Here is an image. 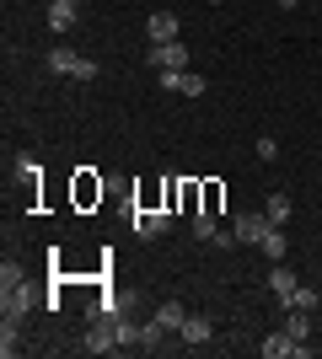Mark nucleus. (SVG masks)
Here are the masks:
<instances>
[{
	"label": "nucleus",
	"mask_w": 322,
	"mask_h": 359,
	"mask_svg": "<svg viewBox=\"0 0 322 359\" xmlns=\"http://www.w3.org/2000/svg\"><path fill=\"white\" fill-rule=\"evenodd\" d=\"M48 70H54V75H70V81H97V60L76 54L70 43H54V48H48Z\"/></svg>",
	"instance_id": "f257e3e1"
},
{
	"label": "nucleus",
	"mask_w": 322,
	"mask_h": 359,
	"mask_svg": "<svg viewBox=\"0 0 322 359\" xmlns=\"http://www.w3.org/2000/svg\"><path fill=\"white\" fill-rule=\"evenodd\" d=\"M172 231V210H135V236L140 241H161Z\"/></svg>",
	"instance_id": "f03ea898"
},
{
	"label": "nucleus",
	"mask_w": 322,
	"mask_h": 359,
	"mask_svg": "<svg viewBox=\"0 0 322 359\" xmlns=\"http://www.w3.org/2000/svg\"><path fill=\"white\" fill-rule=\"evenodd\" d=\"M151 70H188V43H151Z\"/></svg>",
	"instance_id": "7ed1b4c3"
},
{
	"label": "nucleus",
	"mask_w": 322,
	"mask_h": 359,
	"mask_svg": "<svg viewBox=\"0 0 322 359\" xmlns=\"http://www.w3.org/2000/svg\"><path fill=\"white\" fill-rule=\"evenodd\" d=\"M263 231H269V215H236V220H231V236H236V247H258Z\"/></svg>",
	"instance_id": "20e7f679"
},
{
	"label": "nucleus",
	"mask_w": 322,
	"mask_h": 359,
	"mask_svg": "<svg viewBox=\"0 0 322 359\" xmlns=\"http://www.w3.org/2000/svg\"><path fill=\"white\" fill-rule=\"evenodd\" d=\"M32 306H38V295L27 290V279H22V285H11V290H0V311H6V316H16V322H22V316H27Z\"/></svg>",
	"instance_id": "39448f33"
},
{
	"label": "nucleus",
	"mask_w": 322,
	"mask_h": 359,
	"mask_svg": "<svg viewBox=\"0 0 322 359\" xmlns=\"http://www.w3.org/2000/svg\"><path fill=\"white\" fill-rule=\"evenodd\" d=\"M295 290H301V279H295V269H285V263H274V269H269V295H274L279 306H285V300H290Z\"/></svg>",
	"instance_id": "423d86ee"
},
{
	"label": "nucleus",
	"mask_w": 322,
	"mask_h": 359,
	"mask_svg": "<svg viewBox=\"0 0 322 359\" xmlns=\"http://www.w3.org/2000/svg\"><path fill=\"white\" fill-rule=\"evenodd\" d=\"M258 354H263V359H295V354H301V344H295L290 332L279 327V332H269V338L258 344Z\"/></svg>",
	"instance_id": "0eeeda50"
},
{
	"label": "nucleus",
	"mask_w": 322,
	"mask_h": 359,
	"mask_svg": "<svg viewBox=\"0 0 322 359\" xmlns=\"http://www.w3.org/2000/svg\"><path fill=\"white\" fill-rule=\"evenodd\" d=\"M145 38H151V43H177V16H172V11H156L151 22H145Z\"/></svg>",
	"instance_id": "6e6552de"
},
{
	"label": "nucleus",
	"mask_w": 322,
	"mask_h": 359,
	"mask_svg": "<svg viewBox=\"0 0 322 359\" xmlns=\"http://www.w3.org/2000/svg\"><path fill=\"white\" fill-rule=\"evenodd\" d=\"M86 354H113L119 348V338H113V322H92V332H86Z\"/></svg>",
	"instance_id": "1a4fd4ad"
},
{
	"label": "nucleus",
	"mask_w": 322,
	"mask_h": 359,
	"mask_svg": "<svg viewBox=\"0 0 322 359\" xmlns=\"http://www.w3.org/2000/svg\"><path fill=\"white\" fill-rule=\"evenodd\" d=\"M263 257H269V263H285V257H290V241H285V231H279V225H269V231H263Z\"/></svg>",
	"instance_id": "9d476101"
},
{
	"label": "nucleus",
	"mask_w": 322,
	"mask_h": 359,
	"mask_svg": "<svg viewBox=\"0 0 322 359\" xmlns=\"http://www.w3.org/2000/svg\"><path fill=\"white\" fill-rule=\"evenodd\" d=\"M76 22H81V6H76V0H70V6H48V27L60 32V38H65V32H76Z\"/></svg>",
	"instance_id": "9b49d317"
},
{
	"label": "nucleus",
	"mask_w": 322,
	"mask_h": 359,
	"mask_svg": "<svg viewBox=\"0 0 322 359\" xmlns=\"http://www.w3.org/2000/svg\"><path fill=\"white\" fill-rule=\"evenodd\" d=\"M210 338H215V322H210V316H194V311H188V322H183V344L199 348V344H210Z\"/></svg>",
	"instance_id": "f8f14e48"
},
{
	"label": "nucleus",
	"mask_w": 322,
	"mask_h": 359,
	"mask_svg": "<svg viewBox=\"0 0 322 359\" xmlns=\"http://www.w3.org/2000/svg\"><path fill=\"white\" fill-rule=\"evenodd\" d=\"M97 198H102V182H97V172H76V204H81V210H92Z\"/></svg>",
	"instance_id": "ddd939ff"
},
{
	"label": "nucleus",
	"mask_w": 322,
	"mask_h": 359,
	"mask_svg": "<svg viewBox=\"0 0 322 359\" xmlns=\"http://www.w3.org/2000/svg\"><path fill=\"white\" fill-rule=\"evenodd\" d=\"M156 322H161V327H167V332H183L188 311H183V306H177V300H161V306H156Z\"/></svg>",
	"instance_id": "4468645a"
},
{
	"label": "nucleus",
	"mask_w": 322,
	"mask_h": 359,
	"mask_svg": "<svg viewBox=\"0 0 322 359\" xmlns=\"http://www.w3.org/2000/svg\"><path fill=\"white\" fill-rule=\"evenodd\" d=\"M0 354L6 359L22 354V322H16V316H6V327H0Z\"/></svg>",
	"instance_id": "2eb2a0df"
},
{
	"label": "nucleus",
	"mask_w": 322,
	"mask_h": 359,
	"mask_svg": "<svg viewBox=\"0 0 322 359\" xmlns=\"http://www.w3.org/2000/svg\"><path fill=\"white\" fill-rule=\"evenodd\" d=\"M263 215H269V225H285L290 220V194H269V210Z\"/></svg>",
	"instance_id": "dca6fc26"
},
{
	"label": "nucleus",
	"mask_w": 322,
	"mask_h": 359,
	"mask_svg": "<svg viewBox=\"0 0 322 359\" xmlns=\"http://www.w3.org/2000/svg\"><path fill=\"white\" fill-rule=\"evenodd\" d=\"M285 332H290L295 344H307V338H311V311H290V322H285Z\"/></svg>",
	"instance_id": "f3484780"
},
{
	"label": "nucleus",
	"mask_w": 322,
	"mask_h": 359,
	"mask_svg": "<svg viewBox=\"0 0 322 359\" xmlns=\"http://www.w3.org/2000/svg\"><path fill=\"white\" fill-rule=\"evenodd\" d=\"M16 177L27 182V188H38V177H43V166L32 161V156H16Z\"/></svg>",
	"instance_id": "a211bd4d"
},
{
	"label": "nucleus",
	"mask_w": 322,
	"mask_h": 359,
	"mask_svg": "<svg viewBox=\"0 0 322 359\" xmlns=\"http://www.w3.org/2000/svg\"><path fill=\"white\" fill-rule=\"evenodd\" d=\"M161 204H167L172 215L183 210V182H177V177H167V182H161Z\"/></svg>",
	"instance_id": "6ab92c4d"
},
{
	"label": "nucleus",
	"mask_w": 322,
	"mask_h": 359,
	"mask_svg": "<svg viewBox=\"0 0 322 359\" xmlns=\"http://www.w3.org/2000/svg\"><path fill=\"white\" fill-rule=\"evenodd\" d=\"M285 306H290V311H311V306H317V290H311V285H301L290 300H285Z\"/></svg>",
	"instance_id": "aec40b11"
},
{
	"label": "nucleus",
	"mask_w": 322,
	"mask_h": 359,
	"mask_svg": "<svg viewBox=\"0 0 322 359\" xmlns=\"http://www.w3.org/2000/svg\"><path fill=\"white\" fill-rule=\"evenodd\" d=\"M183 97H204V91H210V81H204V75H194V70H183Z\"/></svg>",
	"instance_id": "412c9836"
},
{
	"label": "nucleus",
	"mask_w": 322,
	"mask_h": 359,
	"mask_svg": "<svg viewBox=\"0 0 322 359\" xmlns=\"http://www.w3.org/2000/svg\"><path fill=\"white\" fill-rule=\"evenodd\" d=\"M220 198H226V188H220V182H204V204H199V210L220 215Z\"/></svg>",
	"instance_id": "4be33fe9"
},
{
	"label": "nucleus",
	"mask_w": 322,
	"mask_h": 359,
	"mask_svg": "<svg viewBox=\"0 0 322 359\" xmlns=\"http://www.w3.org/2000/svg\"><path fill=\"white\" fill-rule=\"evenodd\" d=\"M161 332H167V327H161V322L151 316V322L140 327V348H156V344H161Z\"/></svg>",
	"instance_id": "5701e85b"
},
{
	"label": "nucleus",
	"mask_w": 322,
	"mask_h": 359,
	"mask_svg": "<svg viewBox=\"0 0 322 359\" xmlns=\"http://www.w3.org/2000/svg\"><path fill=\"white\" fill-rule=\"evenodd\" d=\"M11 285H22V263L6 257V263H0V290H11Z\"/></svg>",
	"instance_id": "b1692460"
},
{
	"label": "nucleus",
	"mask_w": 322,
	"mask_h": 359,
	"mask_svg": "<svg viewBox=\"0 0 322 359\" xmlns=\"http://www.w3.org/2000/svg\"><path fill=\"white\" fill-rule=\"evenodd\" d=\"M258 156H263V161H274V156H279V140L263 135V140H258Z\"/></svg>",
	"instance_id": "393cba45"
},
{
	"label": "nucleus",
	"mask_w": 322,
	"mask_h": 359,
	"mask_svg": "<svg viewBox=\"0 0 322 359\" xmlns=\"http://www.w3.org/2000/svg\"><path fill=\"white\" fill-rule=\"evenodd\" d=\"M279 6H285V11H295V6H301V0H279Z\"/></svg>",
	"instance_id": "a878e982"
},
{
	"label": "nucleus",
	"mask_w": 322,
	"mask_h": 359,
	"mask_svg": "<svg viewBox=\"0 0 322 359\" xmlns=\"http://www.w3.org/2000/svg\"><path fill=\"white\" fill-rule=\"evenodd\" d=\"M48 6H70V0H48Z\"/></svg>",
	"instance_id": "bb28decb"
}]
</instances>
